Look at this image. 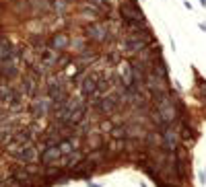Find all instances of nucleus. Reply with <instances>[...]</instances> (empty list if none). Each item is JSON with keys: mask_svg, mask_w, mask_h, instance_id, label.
Segmentation results:
<instances>
[{"mask_svg": "<svg viewBox=\"0 0 206 187\" xmlns=\"http://www.w3.org/2000/svg\"><path fill=\"white\" fill-rule=\"evenodd\" d=\"M85 35L91 37L93 41H105L107 39V27H105V25H99V23L89 25L87 29H85Z\"/></svg>", "mask_w": 206, "mask_h": 187, "instance_id": "obj_1", "label": "nucleus"}, {"mask_svg": "<svg viewBox=\"0 0 206 187\" xmlns=\"http://www.w3.org/2000/svg\"><path fill=\"white\" fill-rule=\"evenodd\" d=\"M48 45L52 49H56V52H64V49L70 47V39H68V35L56 33V35H52V39L48 41Z\"/></svg>", "mask_w": 206, "mask_h": 187, "instance_id": "obj_2", "label": "nucleus"}]
</instances>
